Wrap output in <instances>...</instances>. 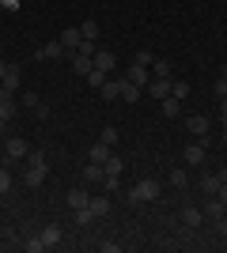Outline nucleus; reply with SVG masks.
<instances>
[{"label": "nucleus", "instance_id": "obj_1", "mask_svg": "<svg viewBox=\"0 0 227 253\" xmlns=\"http://www.w3.org/2000/svg\"><path fill=\"white\" fill-rule=\"evenodd\" d=\"M45 174H49L45 155H42V151H31V155H27V174H23V181L34 189V185H42V181H45Z\"/></svg>", "mask_w": 227, "mask_h": 253}, {"label": "nucleus", "instance_id": "obj_2", "mask_svg": "<svg viewBox=\"0 0 227 253\" xmlns=\"http://www.w3.org/2000/svg\"><path fill=\"white\" fill-rule=\"evenodd\" d=\"M159 193H163V185H159V181L144 178L140 185H136V189L129 193V201H133V204H140V201H159Z\"/></svg>", "mask_w": 227, "mask_h": 253}, {"label": "nucleus", "instance_id": "obj_3", "mask_svg": "<svg viewBox=\"0 0 227 253\" xmlns=\"http://www.w3.org/2000/svg\"><path fill=\"white\" fill-rule=\"evenodd\" d=\"M19 87H23L19 64H8V72H4V80H0V95H19Z\"/></svg>", "mask_w": 227, "mask_h": 253}, {"label": "nucleus", "instance_id": "obj_4", "mask_svg": "<svg viewBox=\"0 0 227 253\" xmlns=\"http://www.w3.org/2000/svg\"><path fill=\"white\" fill-rule=\"evenodd\" d=\"M4 155H8L11 163H19V159L31 155V148H27V140H23V136H8V140H4Z\"/></svg>", "mask_w": 227, "mask_h": 253}, {"label": "nucleus", "instance_id": "obj_5", "mask_svg": "<svg viewBox=\"0 0 227 253\" xmlns=\"http://www.w3.org/2000/svg\"><path fill=\"white\" fill-rule=\"evenodd\" d=\"M125 80H129V84H136V87L144 91V87L151 84V72H148V64H136V61H133V64H129V72H125Z\"/></svg>", "mask_w": 227, "mask_h": 253}, {"label": "nucleus", "instance_id": "obj_6", "mask_svg": "<svg viewBox=\"0 0 227 253\" xmlns=\"http://www.w3.org/2000/svg\"><path fill=\"white\" fill-rule=\"evenodd\" d=\"M171 84H174V80H159V76H151V84L144 87V95H151V98H159V102H163V98H171Z\"/></svg>", "mask_w": 227, "mask_h": 253}, {"label": "nucleus", "instance_id": "obj_7", "mask_svg": "<svg viewBox=\"0 0 227 253\" xmlns=\"http://www.w3.org/2000/svg\"><path fill=\"white\" fill-rule=\"evenodd\" d=\"M38 57H42V61H72V53H68L61 42H49V45H42V49H38Z\"/></svg>", "mask_w": 227, "mask_h": 253}, {"label": "nucleus", "instance_id": "obj_8", "mask_svg": "<svg viewBox=\"0 0 227 253\" xmlns=\"http://www.w3.org/2000/svg\"><path fill=\"white\" fill-rule=\"evenodd\" d=\"M57 42H61V45H65V49H68V53H72V57H76V49H80V42H84V34H80V27H65Z\"/></svg>", "mask_w": 227, "mask_h": 253}, {"label": "nucleus", "instance_id": "obj_9", "mask_svg": "<svg viewBox=\"0 0 227 253\" xmlns=\"http://www.w3.org/2000/svg\"><path fill=\"white\" fill-rule=\"evenodd\" d=\"M65 204H68L72 211H84L87 204H91V193H87V189H68V193H65Z\"/></svg>", "mask_w": 227, "mask_h": 253}, {"label": "nucleus", "instance_id": "obj_10", "mask_svg": "<svg viewBox=\"0 0 227 253\" xmlns=\"http://www.w3.org/2000/svg\"><path fill=\"white\" fill-rule=\"evenodd\" d=\"M15 114H19L15 95H0V121H15Z\"/></svg>", "mask_w": 227, "mask_h": 253}, {"label": "nucleus", "instance_id": "obj_11", "mask_svg": "<svg viewBox=\"0 0 227 253\" xmlns=\"http://www.w3.org/2000/svg\"><path fill=\"white\" fill-rule=\"evenodd\" d=\"M182 159H185V167H201V163H205V148H201V144H189V148L182 151Z\"/></svg>", "mask_w": 227, "mask_h": 253}, {"label": "nucleus", "instance_id": "obj_12", "mask_svg": "<svg viewBox=\"0 0 227 253\" xmlns=\"http://www.w3.org/2000/svg\"><path fill=\"white\" fill-rule=\"evenodd\" d=\"M110 144H102V140H98V144H91V148H87V163H106L110 159Z\"/></svg>", "mask_w": 227, "mask_h": 253}, {"label": "nucleus", "instance_id": "obj_13", "mask_svg": "<svg viewBox=\"0 0 227 253\" xmlns=\"http://www.w3.org/2000/svg\"><path fill=\"white\" fill-rule=\"evenodd\" d=\"M201 219H205V211H201V208H182V223H185V231H197V227H201Z\"/></svg>", "mask_w": 227, "mask_h": 253}, {"label": "nucleus", "instance_id": "obj_14", "mask_svg": "<svg viewBox=\"0 0 227 253\" xmlns=\"http://www.w3.org/2000/svg\"><path fill=\"white\" fill-rule=\"evenodd\" d=\"M87 211H91L95 219H102V215H110V197H91V204H87Z\"/></svg>", "mask_w": 227, "mask_h": 253}, {"label": "nucleus", "instance_id": "obj_15", "mask_svg": "<svg viewBox=\"0 0 227 253\" xmlns=\"http://www.w3.org/2000/svg\"><path fill=\"white\" fill-rule=\"evenodd\" d=\"M118 95L125 98V102H136V98H140V87L129 84V80H118Z\"/></svg>", "mask_w": 227, "mask_h": 253}, {"label": "nucleus", "instance_id": "obj_16", "mask_svg": "<svg viewBox=\"0 0 227 253\" xmlns=\"http://www.w3.org/2000/svg\"><path fill=\"white\" fill-rule=\"evenodd\" d=\"M42 242H45V250H53V246H61V227H57V223L42 227Z\"/></svg>", "mask_w": 227, "mask_h": 253}, {"label": "nucleus", "instance_id": "obj_17", "mask_svg": "<svg viewBox=\"0 0 227 253\" xmlns=\"http://www.w3.org/2000/svg\"><path fill=\"white\" fill-rule=\"evenodd\" d=\"M87 181H106L102 163H87V167H84V185H87Z\"/></svg>", "mask_w": 227, "mask_h": 253}, {"label": "nucleus", "instance_id": "obj_18", "mask_svg": "<svg viewBox=\"0 0 227 253\" xmlns=\"http://www.w3.org/2000/svg\"><path fill=\"white\" fill-rule=\"evenodd\" d=\"M185 128H189V132H193L197 140H201V136H208V121H205V117H185Z\"/></svg>", "mask_w": 227, "mask_h": 253}, {"label": "nucleus", "instance_id": "obj_19", "mask_svg": "<svg viewBox=\"0 0 227 253\" xmlns=\"http://www.w3.org/2000/svg\"><path fill=\"white\" fill-rule=\"evenodd\" d=\"M95 68H98V72H114V53H106V49H98L95 53Z\"/></svg>", "mask_w": 227, "mask_h": 253}, {"label": "nucleus", "instance_id": "obj_20", "mask_svg": "<svg viewBox=\"0 0 227 253\" xmlns=\"http://www.w3.org/2000/svg\"><path fill=\"white\" fill-rule=\"evenodd\" d=\"M91 68H95V57H80V53L72 57V72H76V76H87Z\"/></svg>", "mask_w": 227, "mask_h": 253}, {"label": "nucleus", "instance_id": "obj_21", "mask_svg": "<svg viewBox=\"0 0 227 253\" xmlns=\"http://www.w3.org/2000/svg\"><path fill=\"white\" fill-rule=\"evenodd\" d=\"M151 76H159V80H174V76H171V61H159V57H155V61H151Z\"/></svg>", "mask_w": 227, "mask_h": 253}, {"label": "nucleus", "instance_id": "obj_22", "mask_svg": "<svg viewBox=\"0 0 227 253\" xmlns=\"http://www.w3.org/2000/svg\"><path fill=\"white\" fill-rule=\"evenodd\" d=\"M171 185H174V189H185V185H189V174H185V167H174V170H171Z\"/></svg>", "mask_w": 227, "mask_h": 253}, {"label": "nucleus", "instance_id": "obj_23", "mask_svg": "<svg viewBox=\"0 0 227 253\" xmlns=\"http://www.w3.org/2000/svg\"><path fill=\"white\" fill-rule=\"evenodd\" d=\"M205 215H208V219H216V223H220V219H224V204H220L216 197H212V201L205 204Z\"/></svg>", "mask_w": 227, "mask_h": 253}, {"label": "nucleus", "instance_id": "obj_24", "mask_svg": "<svg viewBox=\"0 0 227 253\" xmlns=\"http://www.w3.org/2000/svg\"><path fill=\"white\" fill-rule=\"evenodd\" d=\"M80 34H84L87 42H98V23H95V19H84V27H80Z\"/></svg>", "mask_w": 227, "mask_h": 253}, {"label": "nucleus", "instance_id": "obj_25", "mask_svg": "<svg viewBox=\"0 0 227 253\" xmlns=\"http://www.w3.org/2000/svg\"><path fill=\"white\" fill-rule=\"evenodd\" d=\"M19 102H23V110H38V106H42V98L34 95V91H19Z\"/></svg>", "mask_w": 227, "mask_h": 253}, {"label": "nucleus", "instance_id": "obj_26", "mask_svg": "<svg viewBox=\"0 0 227 253\" xmlns=\"http://www.w3.org/2000/svg\"><path fill=\"white\" fill-rule=\"evenodd\" d=\"M163 114H167V117H178V114H182V102H178V98H163Z\"/></svg>", "mask_w": 227, "mask_h": 253}, {"label": "nucleus", "instance_id": "obj_27", "mask_svg": "<svg viewBox=\"0 0 227 253\" xmlns=\"http://www.w3.org/2000/svg\"><path fill=\"white\" fill-rule=\"evenodd\" d=\"M201 189H205L208 197H216V189H220V178H216V174H205V178H201Z\"/></svg>", "mask_w": 227, "mask_h": 253}, {"label": "nucleus", "instance_id": "obj_28", "mask_svg": "<svg viewBox=\"0 0 227 253\" xmlns=\"http://www.w3.org/2000/svg\"><path fill=\"white\" fill-rule=\"evenodd\" d=\"M84 80H87V84H91V87H95V91H98V87L106 84L110 76H106V72H98V68H91V72H87V76H84Z\"/></svg>", "mask_w": 227, "mask_h": 253}, {"label": "nucleus", "instance_id": "obj_29", "mask_svg": "<svg viewBox=\"0 0 227 253\" xmlns=\"http://www.w3.org/2000/svg\"><path fill=\"white\" fill-rule=\"evenodd\" d=\"M171 95L178 98V102H182V98H189V84H185V80H174V84H171Z\"/></svg>", "mask_w": 227, "mask_h": 253}, {"label": "nucleus", "instance_id": "obj_30", "mask_svg": "<svg viewBox=\"0 0 227 253\" xmlns=\"http://www.w3.org/2000/svg\"><path fill=\"white\" fill-rule=\"evenodd\" d=\"M42 250H45L42 234H31V238H27V253H42Z\"/></svg>", "mask_w": 227, "mask_h": 253}, {"label": "nucleus", "instance_id": "obj_31", "mask_svg": "<svg viewBox=\"0 0 227 253\" xmlns=\"http://www.w3.org/2000/svg\"><path fill=\"white\" fill-rule=\"evenodd\" d=\"M76 53H80V57H95V53H98V42H87V38H84Z\"/></svg>", "mask_w": 227, "mask_h": 253}, {"label": "nucleus", "instance_id": "obj_32", "mask_svg": "<svg viewBox=\"0 0 227 253\" xmlns=\"http://www.w3.org/2000/svg\"><path fill=\"white\" fill-rule=\"evenodd\" d=\"M98 140H102V144H110V148H114V144H118V128H114V125H106V128H102V136H98Z\"/></svg>", "mask_w": 227, "mask_h": 253}, {"label": "nucleus", "instance_id": "obj_33", "mask_svg": "<svg viewBox=\"0 0 227 253\" xmlns=\"http://www.w3.org/2000/svg\"><path fill=\"white\" fill-rule=\"evenodd\" d=\"M11 181H15V178H11V170H8V167H0V193H8V189H11Z\"/></svg>", "mask_w": 227, "mask_h": 253}, {"label": "nucleus", "instance_id": "obj_34", "mask_svg": "<svg viewBox=\"0 0 227 253\" xmlns=\"http://www.w3.org/2000/svg\"><path fill=\"white\" fill-rule=\"evenodd\" d=\"M216 95H220V98L227 95V72H220V76H216Z\"/></svg>", "mask_w": 227, "mask_h": 253}, {"label": "nucleus", "instance_id": "obj_35", "mask_svg": "<svg viewBox=\"0 0 227 253\" xmlns=\"http://www.w3.org/2000/svg\"><path fill=\"white\" fill-rule=\"evenodd\" d=\"M133 61H136V64H148V68H151V61H155V57H151L148 49H140V53H136V57H133Z\"/></svg>", "mask_w": 227, "mask_h": 253}, {"label": "nucleus", "instance_id": "obj_36", "mask_svg": "<svg viewBox=\"0 0 227 253\" xmlns=\"http://www.w3.org/2000/svg\"><path fill=\"white\" fill-rule=\"evenodd\" d=\"M91 219H95V215H91V211H87V208H84V211H76V223H80V227H87V223H91Z\"/></svg>", "mask_w": 227, "mask_h": 253}, {"label": "nucleus", "instance_id": "obj_37", "mask_svg": "<svg viewBox=\"0 0 227 253\" xmlns=\"http://www.w3.org/2000/svg\"><path fill=\"white\" fill-rule=\"evenodd\" d=\"M216 201L227 208V181H220V189H216Z\"/></svg>", "mask_w": 227, "mask_h": 253}, {"label": "nucleus", "instance_id": "obj_38", "mask_svg": "<svg viewBox=\"0 0 227 253\" xmlns=\"http://www.w3.org/2000/svg\"><path fill=\"white\" fill-rule=\"evenodd\" d=\"M220 117H224V125H227V95L220 98Z\"/></svg>", "mask_w": 227, "mask_h": 253}, {"label": "nucleus", "instance_id": "obj_39", "mask_svg": "<svg viewBox=\"0 0 227 253\" xmlns=\"http://www.w3.org/2000/svg\"><path fill=\"white\" fill-rule=\"evenodd\" d=\"M4 72H8V61H0V80H4Z\"/></svg>", "mask_w": 227, "mask_h": 253}, {"label": "nucleus", "instance_id": "obj_40", "mask_svg": "<svg viewBox=\"0 0 227 253\" xmlns=\"http://www.w3.org/2000/svg\"><path fill=\"white\" fill-rule=\"evenodd\" d=\"M216 178H220V181H227V167H224V170H220V174H216Z\"/></svg>", "mask_w": 227, "mask_h": 253}, {"label": "nucleus", "instance_id": "obj_41", "mask_svg": "<svg viewBox=\"0 0 227 253\" xmlns=\"http://www.w3.org/2000/svg\"><path fill=\"white\" fill-rule=\"evenodd\" d=\"M0 167H8V155H0Z\"/></svg>", "mask_w": 227, "mask_h": 253}, {"label": "nucleus", "instance_id": "obj_42", "mask_svg": "<svg viewBox=\"0 0 227 253\" xmlns=\"http://www.w3.org/2000/svg\"><path fill=\"white\" fill-rule=\"evenodd\" d=\"M224 223H227V208H224Z\"/></svg>", "mask_w": 227, "mask_h": 253}, {"label": "nucleus", "instance_id": "obj_43", "mask_svg": "<svg viewBox=\"0 0 227 253\" xmlns=\"http://www.w3.org/2000/svg\"><path fill=\"white\" fill-rule=\"evenodd\" d=\"M0 148H4V136H0Z\"/></svg>", "mask_w": 227, "mask_h": 253}]
</instances>
